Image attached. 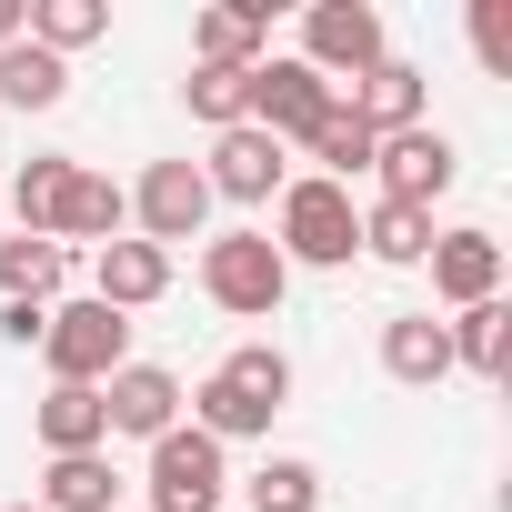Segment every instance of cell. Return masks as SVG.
I'll return each mask as SVG.
<instances>
[{
    "instance_id": "obj_1",
    "label": "cell",
    "mask_w": 512,
    "mask_h": 512,
    "mask_svg": "<svg viewBox=\"0 0 512 512\" xmlns=\"http://www.w3.org/2000/svg\"><path fill=\"white\" fill-rule=\"evenodd\" d=\"M272 251L292 272H342L352 251H362V211H352V191L342 181H282V231H272Z\"/></svg>"
},
{
    "instance_id": "obj_2",
    "label": "cell",
    "mask_w": 512,
    "mask_h": 512,
    "mask_svg": "<svg viewBox=\"0 0 512 512\" xmlns=\"http://www.w3.org/2000/svg\"><path fill=\"white\" fill-rule=\"evenodd\" d=\"M201 292L241 322H272L292 292V262L272 251V231H221V241H201Z\"/></svg>"
},
{
    "instance_id": "obj_3",
    "label": "cell",
    "mask_w": 512,
    "mask_h": 512,
    "mask_svg": "<svg viewBox=\"0 0 512 512\" xmlns=\"http://www.w3.org/2000/svg\"><path fill=\"white\" fill-rule=\"evenodd\" d=\"M41 362H51V382L101 392V382L131 362V322H121V312H101V302L81 292V302H61V312L41 322Z\"/></svg>"
},
{
    "instance_id": "obj_4",
    "label": "cell",
    "mask_w": 512,
    "mask_h": 512,
    "mask_svg": "<svg viewBox=\"0 0 512 512\" xmlns=\"http://www.w3.org/2000/svg\"><path fill=\"white\" fill-rule=\"evenodd\" d=\"M292 61H312L332 91L342 81H362V71H382L392 51H382V11H372V0H312V11H302V51Z\"/></svg>"
},
{
    "instance_id": "obj_5",
    "label": "cell",
    "mask_w": 512,
    "mask_h": 512,
    "mask_svg": "<svg viewBox=\"0 0 512 512\" xmlns=\"http://www.w3.org/2000/svg\"><path fill=\"white\" fill-rule=\"evenodd\" d=\"M332 101L342 91L312 61H262V71H251V131H272V141H312L332 121Z\"/></svg>"
},
{
    "instance_id": "obj_6",
    "label": "cell",
    "mask_w": 512,
    "mask_h": 512,
    "mask_svg": "<svg viewBox=\"0 0 512 512\" xmlns=\"http://www.w3.org/2000/svg\"><path fill=\"white\" fill-rule=\"evenodd\" d=\"M131 221H141V241H151V251L201 241V221H211V181H201V161H151V171H141V191H131Z\"/></svg>"
},
{
    "instance_id": "obj_7",
    "label": "cell",
    "mask_w": 512,
    "mask_h": 512,
    "mask_svg": "<svg viewBox=\"0 0 512 512\" xmlns=\"http://www.w3.org/2000/svg\"><path fill=\"white\" fill-rule=\"evenodd\" d=\"M221 442L211 432H161L151 442V512H221Z\"/></svg>"
},
{
    "instance_id": "obj_8",
    "label": "cell",
    "mask_w": 512,
    "mask_h": 512,
    "mask_svg": "<svg viewBox=\"0 0 512 512\" xmlns=\"http://www.w3.org/2000/svg\"><path fill=\"white\" fill-rule=\"evenodd\" d=\"M372 171H382V201H412V211H432L442 191H452V171H462V151L422 121V131H392L382 151H372Z\"/></svg>"
},
{
    "instance_id": "obj_9",
    "label": "cell",
    "mask_w": 512,
    "mask_h": 512,
    "mask_svg": "<svg viewBox=\"0 0 512 512\" xmlns=\"http://www.w3.org/2000/svg\"><path fill=\"white\" fill-rule=\"evenodd\" d=\"M101 412H111V432L161 442V432H181V372H161V362H121V372L101 382Z\"/></svg>"
},
{
    "instance_id": "obj_10",
    "label": "cell",
    "mask_w": 512,
    "mask_h": 512,
    "mask_svg": "<svg viewBox=\"0 0 512 512\" xmlns=\"http://www.w3.org/2000/svg\"><path fill=\"white\" fill-rule=\"evenodd\" d=\"M432 292L452 302V312H472V302H502V241L492 231H432Z\"/></svg>"
},
{
    "instance_id": "obj_11",
    "label": "cell",
    "mask_w": 512,
    "mask_h": 512,
    "mask_svg": "<svg viewBox=\"0 0 512 512\" xmlns=\"http://www.w3.org/2000/svg\"><path fill=\"white\" fill-rule=\"evenodd\" d=\"M201 181H211V201H272V191H282V141L241 121V131H221V141H211Z\"/></svg>"
},
{
    "instance_id": "obj_12",
    "label": "cell",
    "mask_w": 512,
    "mask_h": 512,
    "mask_svg": "<svg viewBox=\"0 0 512 512\" xmlns=\"http://www.w3.org/2000/svg\"><path fill=\"white\" fill-rule=\"evenodd\" d=\"M171 292V251H151V241H101V262H91V302L101 312H151Z\"/></svg>"
},
{
    "instance_id": "obj_13",
    "label": "cell",
    "mask_w": 512,
    "mask_h": 512,
    "mask_svg": "<svg viewBox=\"0 0 512 512\" xmlns=\"http://www.w3.org/2000/svg\"><path fill=\"white\" fill-rule=\"evenodd\" d=\"M262 31H272V0H221V11L191 21V71H262Z\"/></svg>"
},
{
    "instance_id": "obj_14",
    "label": "cell",
    "mask_w": 512,
    "mask_h": 512,
    "mask_svg": "<svg viewBox=\"0 0 512 512\" xmlns=\"http://www.w3.org/2000/svg\"><path fill=\"white\" fill-rule=\"evenodd\" d=\"M422 101H432V91H422V71H412V61H382V71H362V81H352V121H362L372 141L422 131Z\"/></svg>"
},
{
    "instance_id": "obj_15",
    "label": "cell",
    "mask_w": 512,
    "mask_h": 512,
    "mask_svg": "<svg viewBox=\"0 0 512 512\" xmlns=\"http://www.w3.org/2000/svg\"><path fill=\"white\" fill-rule=\"evenodd\" d=\"M382 372L412 382V392H432V382L452 372V332H442L432 312H392V322H382Z\"/></svg>"
},
{
    "instance_id": "obj_16",
    "label": "cell",
    "mask_w": 512,
    "mask_h": 512,
    "mask_svg": "<svg viewBox=\"0 0 512 512\" xmlns=\"http://www.w3.org/2000/svg\"><path fill=\"white\" fill-rule=\"evenodd\" d=\"M121 221H131V191H121L111 171H71V191H61V221H51V241H121Z\"/></svg>"
},
{
    "instance_id": "obj_17",
    "label": "cell",
    "mask_w": 512,
    "mask_h": 512,
    "mask_svg": "<svg viewBox=\"0 0 512 512\" xmlns=\"http://www.w3.org/2000/svg\"><path fill=\"white\" fill-rule=\"evenodd\" d=\"M41 442H51V462H71V452H111V412H101V392L51 382V402H41Z\"/></svg>"
},
{
    "instance_id": "obj_18",
    "label": "cell",
    "mask_w": 512,
    "mask_h": 512,
    "mask_svg": "<svg viewBox=\"0 0 512 512\" xmlns=\"http://www.w3.org/2000/svg\"><path fill=\"white\" fill-rule=\"evenodd\" d=\"M41 512H121V472H111V452H71V462H51Z\"/></svg>"
},
{
    "instance_id": "obj_19",
    "label": "cell",
    "mask_w": 512,
    "mask_h": 512,
    "mask_svg": "<svg viewBox=\"0 0 512 512\" xmlns=\"http://www.w3.org/2000/svg\"><path fill=\"white\" fill-rule=\"evenodd\" d=\"M362 251H372V262H392V272H422L432 211H412V201H372V211H362Z\"/></svg>"
},
{
    "instance_id": "obj_20",
    "label": "cell",
    "mask_w": 512,
    "mask_h": 512,
    "mask_svg": "<svg viewBox=\"0 0 512 512\" xmlns=\"http://www.w3.org/2000/svg\"><path fill=\"white\" fill-rule=\"evenodd\" d=\"M61 272H71V251H61V241H41V231L0 241V302H51Z\"/></svg>"
},
{
    "instance_id": "obj_21",
    "label": "cell",
    "mask_w": 512,
    "mask_h": 512,
    "mask_svg": "<svg viewBox=\"0 0 512 512\" xmlns=\"http://www.w3.org/2000/svg\"><path fill=\"white\" fill-rule=\"evenodd\" d=\"M111 31V0H31V31L21 41H41L51 61H71V51H91Z\"/></svg>"
},
{
    "instance_id": "obj_22",
    "label": "cell",
    "mask_w": 512,
    "mask_h": 512,
    "mask_svg": "<svg viewBox=\"0 0 512 512\" xmlns=\"http://www.w3.org/2000/svg\"><path fill=\"white\" fill-rule=\"evenodd\" d=\"M71 91V61H51L41 41H11V51H0V101H11V111H51Z\"/></svg>"
},
{
    "instance_id": "obj_23",
    "label": "cell",
    "mask_w": 512,
    "mask_h": 512,
    "mask_svg": "<svg viewBox=\"0 0 512 512\" xmlns=\"http://www.w3.org/2000/svg\"><path fill=\"white\" fill-rule=\"evenodd\" d=\"M442 332H452V362H462V372H482V382L512 362V312H502V302H472V312H452Z\"/></svg>"
},
{
    "instance_id": "obj_24",
    "label": "cell",
    "mask_w": 512,
    "mask_h": 512,
    "mask_svg": "<svg viewBox=\"0 0 512 512\" xmlns=\"http://www.w3.org/2000/svg\"><path fill=\"white\" fill-rule=\"evenodd\" d=\"M71 171H81V161H61V151H31V161H21V181H11V211H21V231H41V241H51Z\"/></svg>"
},
{
    "instance_id": "obj_25",
    "label": "cell",
    "mask_w": 512,
    "mask_h": 512,
    "mask_svg": "<svg viewBox=\"0 0 512 512\" xmlns=\"http://www.w3.org/2000/svg\"><path fill=\"white\" fill-rule=\"evenodd\" d=\"M302 151L322 161V181H342V191H352V171H372V151H382V141H372V131L352 121V101H332V121H322V131H312Z\"/></svg>"
},
{
    "instance_id": "obj_26",
    "label": "cell",
    "mask_w": 512,
    "mask_h": 512,
    "mask_svg": "<svg viewBox=\"0 0 512 512\" xmlns=\"http://www.w3.org/2000/svg\"><path fill=\"white\" fill-rule=\"evenodd\" d=\"M181 101H191V121L241 131V121H251V71H191V81H181Z\"/></svg>"
},
{
    "instance_id": "obj_27",
    "label": "cell",
    "mask_w": 512,
    "mask_h": 512,
    "mask_svg": "<svg viewBox=\"0 0 512 512\" xmlns=\"http://www.w3.org/2000/svg\"><path fill=\"white\" fill-rule=\"evenodd\" d=\"M221 382H231V392H251L262 412H282V402H292V362H282L272 342H241V352L221 362Z\"/></svg>"
},
{
    "instance_id": "obj_28",
    "label": "cell",
    "mask_w": 512,
    "mask_h": 512,
    "mask_svg": "<svg viewBox=\"0 0 512 512\" xmlns=\"http://www.w3.org/2000/svg\"><path fill=\"white\" fill-rule=\"evenodd\" d=\"M251 512H322V472L312 462H262L251 472Z\"/></svg>"
},
{
    "instance_id": "obj_29",
    "label": "cell",
    "mask_w": 512,
    "mask_h": 512,
    "mask_svg": "<svg viewBox=\"0 0 512 512\" xmlns=\"http://www.w3.org/2000/svg\"><path fill=\"white\" fill-rule=\"evenodd\" d=\"M472 51H482V71H512V21L492 11V0L472 11Z\"/></svg>"
},
{
    "instance_id": "obj_30",
    "label": "cell",
    "mask_w": 512,
    "mask_h": 512,
    "mask_svg": "<svg viewBox=\"0 0 512 512\" xmlns=\"http://www.w3.org/2000/svg\"><path fill=\"white\" fill-rule=\"evenodd\" d=\"M41 322H51V302H0V332H11V342H21V352H31V342H41Z\"/></svg>"
},
{
    "instance_id": "obj_31",
    "label": "cell",
    "mask_w": 512,
    "mask_h": 512,
    "mask_svg": "<svg viewBox=\"0 0 512 512\" xmlns=\"http://www.w3.org/2000/svg\"><path fill=\"white\" fill-rule=\"evenodd\" d=\"M21 31H31V0H0V51H11Z\"/></svg>"
},
{
    "instance_id": "obj_32",
    "label": "cell",
    "mask_w": 512,
    "mask_h": 512,
    "mask_svg": "<svg viewBox=\"0 0 512 512\" xmlns=\"http://www.w3.org/2000/svg\"><path fill=\"white\" fill-rule=\"evenodd\" d=\"M11 512H41V502H11Z\"/></svg>"
}]
</instances>
